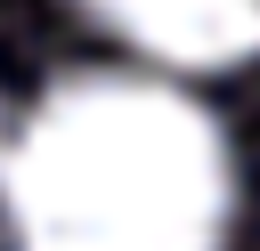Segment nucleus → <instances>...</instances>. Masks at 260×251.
I'll use <instances>...</instances> for the list:
<instances>
[{"label":"nucleus","instance_id":"f257e3e1","mask_svg":"<svg viewBox=\"0 0 260 251\" xmlns=\"http://www.w3.org/2000/svg\"><path fill=\"white\" fill-rule=\"evenodd\" d=\"M16 251H219L228 138L219 121L138 73H73L16 130L8 162Z\"/></svg>","mask_w":260,"mask_h":251},{"label":"nucleus","instance_id":"f03ea898","mask_svg":"<svg viewBox=\"0 0 260 251\" xmlns=\"http://www.w3.org/2000/svg\"><path fill=\"white\" fill-rule=\"evenodd\" d=\"M114 32L171 65H244L260 57V0H89Z\"/></svg>","mask_w":260,"mask_h":251}]
</instances>
